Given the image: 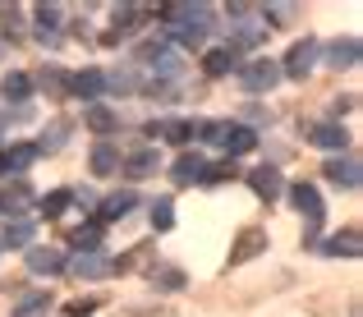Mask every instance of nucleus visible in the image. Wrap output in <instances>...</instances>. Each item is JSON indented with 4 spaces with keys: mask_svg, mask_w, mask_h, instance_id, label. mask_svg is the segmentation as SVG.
Segmentation results:
<instances>
[{
    "mask_svg": "<svg viewBox=\"0 0 363 317\" xmlns=\"http://www.w3.org/2000/svg\"><path fill=\"white\" fill-rule=\"evenodd\" d=\"M322 253H327V257H359V230H345V235H331L327 244H322Z\"/></svg>",
    "mask_w": 363,
    "mask_h": 317,
    "instance_id": "nucleus-26",
    "label": "nucleus"
},
{
    "mask_svg": "<svg viewBox=\"0 0 363 317\" xmlns=\"http://www.w3.org/2000/svg\"><path fill=\"white\" fill-rule=\"evenodd\" d=\"M37 83H42V88L51 92V97H69V74H65V69H55V65L37 74Z\"/></svg>",
    "mask_w": 363,
    "mask_h": 317,
    "instance_id": "nucleus-28",
    "label": "nucleus"
},
{
    "mask_svg": "<svg viewBox=\"0 0 363 317\" xmlns=\"http://www.w3.org/2000/svg\"><path fill=\"white\" fill-rule=\"evenodd\" d=\"M161 18L175 33L179 46H198L207 33H212V9L207 5H161Z\"/></svg>",
    "mask_w": 363,
    "mask_h": 317,
    "instance_id": "nucleus-1",
    "label": "nucleus"
},
{
    "mask_svg": "<svg viewBox=\"0 0 363 317\" xmlns=\"http://www.w3.org/2000/svg\"><path fill=\"white\" fill-rule=\"evenodd\" d=\"M147 216H152V230H161V235H166V230L175 226V203H170V198H157Z\"/></svg>",
    "mask_w": 363,
    "mask_h": 317,
    "instance_id": "nucleus-32",
    "label": "nucleus"
},
{
    "mask_svg": "<svg viewBox=\"0 0 363 317\" xmlns=\"http://www.w3.org/2000/svg\"><path fill=\"white\" fill-rule=\"evenodd\" d=\"M248 189H253L262 203H276V198L285 194V179H281L276 166H257V170H248Z\"/></svg>",
    "mask_w": 363,
    "mask_h": 317,
    "instance_id": "nucleus-8",
    "label": "nucleus"
},
{
    "mask_svg": "<svg viewBox=\"0 0 363 317\" xmlns=\"http://www.w3.org/2000/svg\"><path fill=\"white\" fill-rule=\"evenodd\" d=\"M203 166H207V161L198 157V152H184V157H175V166H170V179H175L179 189L198 184V179H203Z\"/></svg>",
    "mask_w": 363,
    "mask_h": 317,
    "instance_id": "nucleus-15",
    "label": "nucleus"
},
{
    "mask_svg": "<svg viewBox=\"0 0 363 317\" xmlns=\"http://www.w3.org/2000/svg\"><path fill=\"white\" fill-rule=\"evenodd\" d=\"M308 143H313V148H322V152H345L350 148V129H345V124H336V120H327V124H318V129L308 133Z\"/></svg>",
    "mask_w": 363,
    "mask_h": 317,
    "instance_id": "nucleus-9",
    "label": "nucleus"
},
{
    "mask_svg": "<svg viewBox=\"0 0 363 317\" xmlns=\"http://www.w3.org/2000/svg\"><path fill=\"white\" fill-rule=\"evenodd\" d=\"M88 166H92V175H97V179L116 175V170H120V152H116V143H97V148H92V157H88Z\"/></svg>",
    "mask_w": 363,
    "mask_h": 317,
    "instance_id": "nucleus-18",
    "label": "nucleus"
},
{
    "mask_svg": "<svg viewBox=\"0 0 363 317\" xmlns=\"http://www.w3.org/2000/svg\"><path fill=\"white\" fill-rule=\"evenodd\" d=\"M322 55H327L331 69H354L359 65V37H340V42H331Z\"/></svg>",
    "mask_w": 363,
    "mask_h": 317,
    "instance_id": "nucleus-14",
    "label": "nucleus"
},
{
    "mask_svg": "<svg viewBox=\"0 0 363 317\" xmlns=\"http://www.w3.org/2000/svg\"><path fill=\"white\" fill-rule=\"evenodd\" d=\"M240 175V166H235V161H216V166H203V179H198V184H225V179H235Z\"/></svg>",
    "mask_w": 363,
    "mask_h": 317,
    "instance_id": "nucleus-31",
    "label": "nucleus"
},
{
    "mask_svg": "<svg viewBox=\"0 0 363 317\" xmlns=\"http://www.w3.org/2000/svg\"><path fill=\"white\" fill-rule=\"evenodd\" d=\"M0 92H5L9 101L28 106V97H33V79H28L23 69H9V74H5V83H0Z\"/></svg>",
    "mask_w": 363,
    "mask_h": 317,
    "instance_id": "nucleus-22",
    "label": "nucleus"
},
{
    "mask_svg": "<svg viewBox=\"0 0 363 317\" xmlns=\"http://www.w3.org/2000/svg\"><path fill=\"white\" fill-rule=\"evenodd\" d=\"M327 179L331 184H340V189H359V161L354 157H336V161H327Z\"/></svg>",
    "mask_w": 363,
    "mask_h": 317,
    "instance_id": "nucleus-17",
    "label": "nucleus"
},
{
    "mask_svg": "<svg viewBox=\"0 0 363 317\" xmlns=\"http://www.w3.org/2000/svg\"><path fill=\"white\" fill-rule=\"evenodd\" d=\"M69 244H74V253H101V230L97 226H88V230H74L69 235Z\"/></svg>",
    "mask_w": 363,
    "mask_h": 317,
    "instance_id": "nucleus-29",
    "label": "nucleus"
},
{
    "mask_svg": "<svg viewBox=\"0 0 363 317\" xmlns=\"http://www.w3.org/2000/svg\"><path fill=\"white\" fill-rule=\"evenodd\" d=\"M262 248H267V235H262V230H244V235H240V244L230 248V267H244L248 257H257Z\"/></svg>",
    "mask_w": 363,
    "mask_h": 317,
    "instance_id": "nucleus-19",
    "label": "nucleus"
},
{
    "mask_svg": "<svg viewBox=\"0 0 363 317\" xmlns=\"http://www.w3.org/2000/svg\"><path fill=\"white\" fill-rule=\"evenodd\" d=\"M69 203H74V189H51L46 198H37V211H42L46 221H55V216H65Z\"/></svg>",
    "mask_w": 363,
    "mask_h": 317,
    "instance_id": "nucleus-25",
    "label": "nucleus"
},
{
    "mask_svg": "<svg viewBox=\"0 0 363 317\" xmlns=\"http://www.w3.org/2000/svg\"><path fill=\"white\" fill-rule=\"evenodd\" d=\"M37 23H42V28H37V33H42V42H55V28H60V9H55V5H42V9H37Z\"/></svg>",
    "mask_w": 363,
    "mask_h": 317,
    "instance_id": "nucleus-33",
    "label": "nucleus"
},
{
    "mask_svg": "<svg viewBox=\"0 0 363 317\" xmlns=\"http://www.w3.org/2000/svg\"><path fill=\"white\" fill-rule=\"evenodd\" d=\"M152 290H166V294L184 290V272H179V267H161V272H152Z\"/></svg>",
    "mask_w": 363,
    "mask_h": 317,
    "instance_id": "nucleus-30",
    "label": "nucleus"
},
{
    "mask_svg": "<svg viewBox=\"0 0 363 317\" xmlns=\"http://www.w3.org/2000/svg\"><path fill=\"white\" fill-rule=\"evenodd\" d=\"M65 138H69V124H65V120H55V124H51V138H42V143H37V152H60V148H65Z\"/></svg>",
    "mask_w": 363,
    "mask_h": 317,
    "instance_id": "nucleus-34",
    "label": "nucleus"
},
{
    "mask_svg": "<svg viewBox=\"0 0 363 317\" xmlns=\"http://www.w3.org/2000/svg\"><path fill=\"white\" fill-rule=\"evenodd\" d=\"M69 272L79 276V281H97V276H106V272H111V262H106L101 253H79V257L69 262Z\"/></svg>",
    "mask_w": 363,
    "mask_h": 317,
    "instance_id": "nucleus-20",
    "label": "nucleus"
},
{
    "mask_svg": "<svg viewBox=\"0 0 363 317\" xmlns=\"http://www.w3.org/2000/svg\"><path fill=\"white\" fill-rule=\"evenodd\" d=\"M138 207V194L133 189H120V194H106L101 198V211H97V221H124L129 211Z\"/></svg>",
    "mask_w": 363,
    "mask_h": 317,
    "instance_id": "nucleus-11",
    "label": "nucleus"
},
{
    "mask_svg": "<svg viewBox=\"0 0 363 317\" xmlns=\"http://www.w3.org/2000/svg\"><path fill=\"white\" fill-rule=\"evenodd\" d=\"M28 272H33V276L65 272V253H60V248H28Z\"/></svg>",
    "mask_w": 363,
    "mask_h": 317,
    "instance_id": "nucleus-13",
    "label": "nucleus"
},
{
    "mask_svg": "<svg viewBox=\"0 0 363 317\" xmlns=\"http://www.w3.org/2000/svg\"><path fill=\"white\" fill-rule=\"evenodd\" d=\"M318 55H322V46L313 42V37L294 42V46H290V55H285V65H281V79H285V74H290V79H308L313 65H318Z\"/></svg>",
    "mask_w": 363,
    "mask_h": 317,
    "instance_id": "nucleus-5",
    "label": "nucleus"
},
{
    "mask_svg": "<svg viewBox=\"0 0 363 317\" xmlns=\"http://www.w3.org/2000/svg\"><path fill=\"white\" fill-rule=\"evenodd\" d=\"M33 203H37V194H33L28 179H9V184L0 189V216L5 221H23V211Z\"/></svg>",
    "mask_w": 363,
    "mask_h": 317,
    "instance_id": "nucleus-3",
    "label": "nucleus"
},
{
    "mask_svg": "<svg viewBox=\"0 0 363 317\" xmlns=\"http://www.w3.org/2000/svg\"><path fill=\"white\" fill-rule=\"evenodd\" d=\"M290 203L299 207V216L308 221L313 230L322 226V216H327V207H322V194H318V184H308V179H299V184L290 189Z\"/></svg>",
    "mask_w": 363,
    "mask_h": 317,
    "instance_id": "nucleus-6",
    "label": "nucleus"
},
{
    "mask_svg": "<svg viewBox=\"0 0 363 317\" xmlns=\"http://www.w3.org/2000/svg\"><path fill=\"white\" fill-rule=\"evenodd\" d=\"M33 221H5V235H0V248H28L33 244Z\"/></svg>",
    "mask_w": 363,
    "mask_h": 317,
    "instance_id": "nucleus-23",
    "label": "nucleus"
},
{
    "mask_svg": "<svg viewBox=\"0 0 363 317\" xmlns=\"http://www.w3.org/2000/svg\"><path fill=\"white\" fill-rule=\"evenodd\" d=\"M216 143H221L230 157H240V152H253L257 148V133L248 129V124H240V120H216V133H212Z\"/></svg>",
    "mask_w": 363,
    "mask_h": 317,
    "instance_id": "nucleus-4",
    "label": "nucleus"
},
{
    "mask_svg": "<svg viewBox=\"0 0 363 317\" xmlns=\"http://www.w3.org/2000/svg\"><path fill=\"white\" fill-rule=\"evenodd\" d=\"M157 170H161V152L157 148H138V152L124 157V175L129 179H147V175H157Z\"/></svg>",
    "mask_w": 363,
    "mask_h": 317,
    "instance_id": "nucleus-10",
    "label": "nucleus"
},
{
    "mask_svg": "<svg viewBox=\"0 0 363 317\" xmlns=\"http://www.w3.org/2000/svg\"><path fill=\"white\" fill-rule=\"evenodd\" d=\"M0 157H5V175L14 170V179H23V170L33 166V161L42 157V152H37V143H14V148H9V152H0Z\"/></svg>",
    "mask_w": 363,
    "mask_h": 317,
    "instance_id": "nucleus-16",
    "label": "nucleus"
},
{
    "mask_svg": "<svg viewBox=\"0 0 363 317\" xmlns=\"http://www.w3.org/2000/svg\"><path fill=\"white\" fill-rule=\"evenodd\" d=\"M69 97L97 106V97H106V74H101V69H79V74H69Z\"/></svg>",
    "mask_w": 363,
    "mask_h": 317,
    "instance_id": "nucleus-7",
    "label": "nucleus"
},
{
    "mask_svg": "<svg viewBox=\"0 0 363 317\" xmlns=\"http://www.w3.org/2000/svg\"><path fill=\"white\" fill-rule=\"evenodd\" d=\"M235 74H240L244 92H272L276 83H281V65H276V60H248Z\"/></svg>",
    "mask_w": 363,
    "mask_h": 317,
    "instance_id": "nucleus-2",
    "label": "nucleus"
},
{
    "mask_svg": "<svg viewBox=\"0 0 363 317\" xmlns=\"http://www.w3.org/2000/svg\"><path fill=\"white\" fill-rule=\"evenodd\" d=\"M5 55H9V51H5V42H0V60H5Z\"/></svg>",
    "mask_w": 363,
    "mask_h": 317,
    "instance_id": "nucleus-37",
    "label": "nucleus"
},
{
    "mask_svg": "<svg viewBox=\"0 0 363 317\" xmlns=\"http://www.w3.org/2000/svg\"><path fill=\"white\" fill-rule=\"evenodd\" d=\"M83 124H88V129L92 133H116L120 129V115L116 111H111V106H88V111H83Z\"/></svg>",
    "mask_w": 363,
    "mask_h": 317,
    "instance_id": "nucleus-21",
    "label": "nucleus"
},
{
    "mask_svg": "<svg viewBox=\"0 0 363 317\" xmlns=\"http://www.w3.org/2000/svg\"><path fill=\"white\" fill-rule=\"evenodd\" d=\"M9 129V115H0V133H5Z\"/></svg>",
    "mask_w": 363,
    "mask_h": 317,
    "instance_id": "nucleus-36",
    "label": "nucleus"
},
{
    "mask_svg": "<svg viewBox=\"0 0 363 317\" xmlns=\"http://www.w3.org/2000/svg\"><path fill=\"white\" fill-rule=\"evenodd\" d=\"M46 308H51V294H46V290H33V294H23V299L14 304V313H9V317H42Z\"/></svg>",
    "mask_w": 363,
    "mask_h": 317,
    "instance_id": "nucleus-27",
    "label": "nucleus"
},
{
    "mask_svg": "<svg viewBox=\"0 0 363 317\" xmlns=\"http://www.w3.org/2000/svg\"><path fill=\"white\" fill-rule=\"evenodd\" d=\"M97 308H101V299H79V304H69L65 313H69V317H83V313H97Z\"/></svg>",
    "mask_w": 363,
    "mask_h": 317,
    "instance_id": "nucleus-35",
    "label": "nucleus"
},
{
    "mask_svg": "<svg viewBox=\"0 0 363 317\" xmlns=\"http://www.w3.org/2000/svg\"><path fill=\"white\" fill-rule=\"evenodd\" d=\"M147 133H161V138H170V143H189L194 138V124L189 120H152Z\"/></svg>",
    "mask_w": 363,
    "mask_h": 317,
    "instance_id": "nucleus-24",
    "label": "nucleus"
},
{
    "mask_svg": "<svg viewBox=\"0 0 363 317\" xmlns=\"http://www.w3.org/2000/svg\"><path fill=\"white\" fill-rule=\"evenodd\" d=\"M203 69H207V79H225V74L240 69V51H230V46H216V51L203 55Z\"/></svg>",
    "mask_w": 363,
    "mask_h": 317,
    "instance_id": "nucleus-12",
    "label": "nucleus"
}]
</instances>
